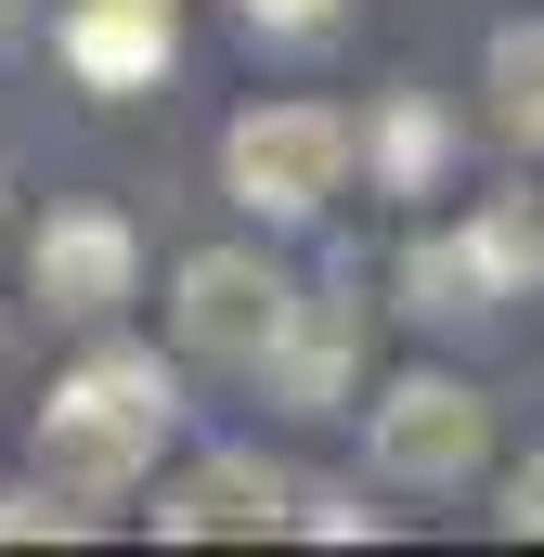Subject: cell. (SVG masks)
I'll return each mask as SVG.
<instances>
[{"label":"cell","mask_w":544,"mask_h":557,"mask_svg":"<svg viewBox=\"0 0 544 557\" xmlns=\"http://www.w3.org/2000/svg\"><path fill=\"white\" fill-rule=\"evenodd\" d=\"M169 428H182V376L156 350H131V337H91L52 376V403H39V480L78 493V506H118L169 454Z\"/></svg>","instance_id":"obj_1"},{"label":"cell","mask_w":544,"mask_h":557,"mask_svg":"<svg viewBox=\"0 0 544 557\" xmlns=\"http://www.w3.org/2000/svg\"><path fill=\"white\" fill-rule=\"evenodd\" d=\"M350 156H363V117H337V104H247L221 131V195L247 221H324Z\"/></svg>","instance_id":"obj_2"},{"label":"cell","mask_w":544,"mask_h":557,"mask_svg":"<svg viewBox=\"0 0 544 557\" xmlns=\"http://www.w3.org/2000/svg\"><path fill=\"white\" fill-rule=\"evenodd\" d=\"M532 285H544V221L519 195H493L480 221H441V234L403 247V311H428V324L506 311V298H532Z\"/></svg>","instance_id":"obj_3"},{"label":"cell","mask_w":544,"mask_h":557,"mask_svg":"<svg viewBox=\"0 0 544 557\" xmlns=\"http://www.w3.org/2000/svg\"><path fill=\"white\" fill-rule=\"evenodd\" d=\"M363 454H376L390 493H467V480L493 467V403H480L467 376H390Z\"/></svg>","instance_id":"obj_4"},{"label":"cell","mask_w":544,"mask_h":557,"mask_svg":"<svg viewBox=\"0 0 544 557\" xmlns=\"http://www.w3.org/2000/svg\"><path fill=\"white\" fill-rule=\"evenodd\" d=\"M285 298H298V285L272 273L260 247H195V260L169 273V324H182L195 363H247V376H260V350L285 337Z\"/></svg>","instance_id":"obj_5"},{"label":"cell","mask_w":544,"mask_h":557,"mask_svg":"<svg viewBox=\"0 0 544 557\" xmlns=\"http://www.w3.org/2000/svg\"><path fill=\"white\" fill-rule=\"evenodd\" d=\"M26 285H39L52 324H118V311L143 298V234H131V208H52V221L26 234Z\"/></svg>","instance_id":"obj_6"},{"label":"cell","mask_w":544,"mask_h":557,"mask_svg":"<svg viewBox=\"0 0 544 557\" xmlns=\"http://www.w3.org/2000/svg\"><path fill=\"white\" fill-rule=\"evenodd\" d=\"M52 52H65V78H78V91L131 104V91H156V78L182 65V0H65Z\"/></svg>","instance_id":"obj_7"},{"label":"cell","mask_w":544,"mask_h":557,"mask_svg":"<svg viewBox=\"0 0 544 557\" xmlns=\"http://www.w3.org/2000/svg\"><path fill=\"white\" fill-rule=\"evenodd\" d=\"M285 467H260V454H195L169 493H156V532L169 545H234V532H285Z\"/></svg>","instance_id":"obj_8"},{"label":"cell","mask_w":544,"mask_h":557,"mask_svg":"<svg viewBox=\"0 0 544 557\" xmlns=\"http://www.w3.org/2000/svg\"><path fill=\"white\" fill-rule=\"evenodd\" d=\"M350 363H363V298H285V337L260 350L272 403L285 416H337L350 403Z\"/></svg>","instance_id":"obj_9"},{"label":"cell","mask_w":544,"mask_h":557,"mask_svg":"<svg viewBox=\"0 0 544 557\" xmlns=\"http://www.w3.org/2000/svg\"><path fill=\"white\" fill-rule=\"evenodd\" d=\"M480 91H493V131L519 143V156H544V13L493 26V65H480Z\"/></svg>","instance_id":"obj_10"},{"label":"cell","mask_w":544,"mask_h":557,"mask_svg":"<svg viewBox=\"0 0 544 557\" xmlns=\"http://www.w3.org/2000/svg\"><path fill=\"white\" fill-rule=\"evenodd\" d=\"M363 169H376L390 195H428V182H441V104H428V91H403V104L363 131Z\"/></svg>","instance_id":"obj_11"},{"label":"cell","mask_w":544,"mask_h":557,"mask_svg":"<svg viewBox=\"0 0 544 557\" xmlns=\"http://www.w3.org/2000/svg\"><path fill=\"white\" fill-rule=\"evenodd\" d=\"M78 532H91V506H78V493H52V480L0 493V545H78Z\"/></svg>","instance_id":"obj_12"},{"label":"cell","mask_w":544,"mask_h":557,"mask_svg":"<svg viewBox=\"0 0 544 557\" xmlns=\"http://www.w3.org/2000/svg\"><path fill=\"white\" fill-rule=\"evenodd\" d=\"M285 532H324V545H350V532H376L350 493H285Z\"/></svg>","instance_id":"obj_13"},{"label":"cell","mask_w":544,"mask_h":557,"mask_svg":"<svg viewBox=\"0 0 544 557\" xmlns=\"http://www.w3.org/2000/svg\"><path fill=\"white\" fill-rule=\"evenodd\" d=\"M493 519H506L519 545H544V454H519V467H506V506H493Z\"/></svg>","instance_id":"obj_14"},{"label":"cell","mask_w":544,"mask_h":557,"mask_svg":"<svg viewBox=\"0 0 544 557\" xmlns=\"http://www.w3.org/2000/svg\"><path fill=\"white\" fill-rule=\"evenodd\" d=\"M234 13H247V26H272V39H311L337 0H234Z\"/></svg>","instance_id":"obj_15"},{"label":"cell","mask_w":544,"mask_h":557,"mask_svg":"<svg viewBox=\"0 0 544 557\" xmlns=\"http://www.w3.org/2000/svg\"><path fill=\"white\" fill-rule=\"evenodd\" d=\"M13 26H26V0H0V39H13Z\"/></svg>","instance_id":"obj_16"}]
</instances>
